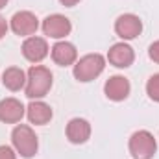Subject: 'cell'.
Wrapping results in <instances>:
<instances>
[{
	"label": "cell",
	"instance_id": "obj_1",
	"mask_svg": "<svg viewBox=\"0 0 159 159\" xmlns=\"http://www.w3.org/2000/svg\"><path fill=\"white\" fill-rule=\"evenodd\" d=\"M50 87H52V72L43 65H34L26 76V96L32 100L43 98L48 94Z\"/></svg>",
	"mask_w": 159,
	"mask_h": 159
},
{
	"label": "cell",
	"instance_id": "obj_2",
	"mask_svg": "<svg viewBox=\"0 0 159 159\" xmlns=\"http://www.w3.org/2000/svg\"><path fill=\"white\" fill-rule=\"evenodd\" d=\"M11 141H13V146H15L17 154H20L22 157L30 159L37 154V148H39L37 135L34 133V129L30 126L19 124L11 133Z\"/></svg>",
	"mask_w": 159,
	"mask_h": 159
},
{
	"label": "cell",
	"instance_id": "obj_3",
	"mask_svg": "<svg viewBox=\"0 0 159 159\" xmlns=\"http://www.w3.org/2000/svg\"><path fill=\"white\" fill-rule=\"evenodd\" d=\"M106 67V59L100 54H87L74 65V78L78 81H93L102 74Z\"/></svg>",
	"mask_w": 159,
	"mask_h": 159
},
{
	"label": "cell",
	"instance_id": "obj_4",
	"mask_svg": "<svg viewBox=\"0 0 159 159\" xmlns=\"http://www.w3.org/2000/svg\"><path fill=\"white\" fill-rule=\"evenodd\" d=\"M156 150H157V144L150 131L139 129L129 137V154L133 159H152Z\"/></svg>",
	"mask_w": 159,
	"mask_h": 159
},
{
	"label": "cell",
	"instance_id": "obj_5",
	"mask_svg": "<svg viewBox=\"0 0 159 159\" xmlns=\"http://www.w3.org/2000/svg\"><path fill=\"white\" fill-rule=\"evenodd\" d=\"M70 30H72V24L65 15L54 13L43 20V32H44V35H48L52 39H63L70 34Z\"/></svg>",
	"mask_w": 159,
	"mask_h": 159
},
{
	"label": "cell",
	"instance_id": "obj_6",
	"mask_svg": "<svg viewBox=\"0 0 159 159\" xmlns=\"http://www.w3.org/2000/svg\"><path fill=\"white\" fill-rule=\"evenodd\" d=\"M115 32L120 39H135L137 35H141L143 32V22L137 15L133 13H124L120 15L115 22Z\"/></svg>",
	"mask_w": 159,
	"mask_h": 159
},
{
	"label": "cell",
	"instance_id": "obj_7",
	"mask_svg": "<svg viewBox=\"0 0 159 159\" xmlns=\"http://www.w3.org/2000/svg\"><path fill=\"white\" fill-rule=\"evenodd\" d=\"M39 28V20L32 11H19L11 19V30L17 35L22 37H32Z\"/></svg>",
	"mask_w": 159,
	"mask_h": 159
},
{
	"label": "cell",
	"instance_id": "obj_8",
	"mask_svg": "<svg viewBox=\"0 0 159 159\" xmlns=\"http://www.w3.org/2000/svg\"><path fill=\"white\" fill-rule=\"evenodd\" d=\"M22 54H24V57L28 61L39 63V61H43L48 56V44H46V41L43 37L32 35V37H28L22 43Z\"/></svg>",
	"mask_w": 159,
	"mask_h": 159
},
{
	"label": "cell",
	"instance_id": "obj_9",
	"mask_svg": "<svg viewBox=\"0 0 159 159\" xmlns=\"http://www.w3.org/2000/svg\"><path fill=\"white\" fill-rule=\"evenodd\" d=\"M107 59H109L111 65H115V67H119V69H126V67H129V65L133 63L135 54H133V48H131L129 44H126V43H117V44H113V46L109 48Z\"/></svg>",
	"mask_w": 159,
	"mask_h": 159
},
{
	"label": "cell",
	"instance_id": "obj_10",
	"mask_svg": "<svg viewBox=\"0 0 159 159\" xmlns=\"http://www.w3.org/2000/svg\"><path fill=\"white\" fill-rule=\"evenodd\" d=\"M129 81L124 78V76H111V78L106 81L104 85V91H106V96L113 102H120V100H126L128 94H129Z\"/></svg>",
	"mask_w": 159,
	"mask_h": 159
},
{
	"label": "cell",
	"instance_id": "obj_11",
	"mask_svg": "<svg viewBox=\"0 0 159 159\" xmlns=\"http://www.w3.org/2000/svg\"><path fill=\"white\" fill-rule=\"evenodd\" d=\"M24 117V106L17 98H6L0 102V120L6 124H15L20 122Z\"/></svg>",
	"mask_w": 159,
	"mask_h": 159
},
{
	"label": "cell",
	"instance_id": "obj_12",
	"mask_svg": "<svg viewBox=\"0 0 159 159\" xmlns=\"http://www.w3.org/2000/svg\"><path fill=\"white\" fill-rule=\"evenodd\" d=\"M78 57V52H76V46L72 43H67V41H59L52 46V59L61 65V67H69L76 61Z\"/></svg>",
	"mask_w": 159,
	"mask_h": 159
},
{
	"label": "cell",
	"instance_id": "obj_13",
	"mask_svg": "<svg viewBox=\"0 0 159 159\" xmlns=\"http://www.w3.org/2000/svg\"><path fill=\"white\" fill-rule=\"evenodd\" d=\"M91 137V124L85 119H72L67 124V139L74 144H83Z\"/></svg>",
	"mask_w": 159,
	"mask_h": 159
},
{
	"label": "cell",
	"instance_id": "obj_14",
	"mask_svg": "<svg viewBox=\"0 0 159 159\" xmlns=\"http://www.w3.org/2000/svg\"><path fill=\"white\" fill-rule=\"evenodd\" d=\"M28 119L35 126H44L52 119V109H50L48 104H44L41 100H35V102H32L28 106Z\"/></svg>",
	"mask_w": 159,
	"mask_h": 159
},
{
	"label": "cell",
	"instance_id": "obj_15",
	"mask_svg": "<svg viewBox=\"0 0 159 159\" xmlns=\"http://www.w3.org/2000/svg\"><path fill=\"white\" fill-rule=\"evenodd\" d=\"M2 83L9 89V91H20L26 85V74L22 69L19 67H9L4 70L2 74Z\"/></svg>",
	"mask_w": 159,
	"mask_h": 159
},
{
	"label": "cell",
	"instance_id": "obj_16",
	"mask_svg": "<svg viewBox=\"0 0 159 159\" xmlns=\"http://www.w3.org/2000/svg\"><path fill=\"white\" fill-rule=\"evenodd\" d=\"M146 93H148V96H150L154 102H159V74H154L152 78L148 80V83H146Z\"/></svg>",
	"mask_w": 159,
	"mask_h": 159
},
{
	"label": "cell",
	"instance_id": "obj_17",
	"mask_svg": "<svg viewBox=\"0 0 159 159\" xmlns=\"http://www.w3.org/2000/svg\"><path fill=\"white\" fill-rule=\"evenodd\" d=\"M148 54H150V59H152V61L159 63V41H156V43H152V44H150Z\"/></svg>",
	"mask_w": 159,
	"mask_h": 159
},
{
	"label": "cell",
	"instance_id": "obj_18",
	"mask_svg": "<svg viewBox=\"0 0 159 159\" xmlns=\"http://www.w3.org/2000/svg\"><path fill=\"white\" fill-rule=\"evenodd\" d=\"M0 159H17V156L9 146H0Z\"/></svg>",
	"mask_w": 159,
	"mask_h": 159
},
{
	"label": "cell",
	"instance_id": "obj_19",
	"mask_svg": "<svg viewBox=\"0 0 159 159\" xmlns=\"http://www.w3.org/2000/svg\"><path fill=\"white\" fill-rule=\"evenodd\" d=\"M6 32H7V22H6V19L0 15V39L6 35Z\"/></svg>",
	"mask_w": 159,
	"mask_h": 159
},
{
	"label": "cell",
	"instance_id": "obj_20",
	"mask_svg": "<svg viewBox=\"0 0 159 159\" xmlns=\"http://www.w3.org/2000/svg\"><path fill=\"white\" fill-rule=\"evenodd\" d=\"M59 2H61L63 6H67V7H72V6H76V4H78L80 0H59Z\"/></svg>",
	"mask_w": 159,
	"mask_h": 159
},
{
	"label": "cell",
	"instance_id": "obj_21",
	"mask_svg": "<svg viewBox=\"0 0 159 159\" xmlns=\"http://www.w3.org/2000/svg\"><path fill=\"white\" fill-rule=\"evenodd\" d=\"M6 4H7V0H0V9H2V7H6Z\"/></svg>",
	"mask_w": 159,
	"mask_h": 159
}]
</instances>
